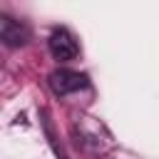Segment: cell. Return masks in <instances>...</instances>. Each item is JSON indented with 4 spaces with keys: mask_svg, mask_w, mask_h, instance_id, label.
I'll use <instances>...</instances> for the list:
<instances>
[{
    "mask_svg": "<svg viewBox=\"0 0 159 159\" xmlns=\"http://www.w3.org/2000/svg\"><path fill=\"white\" fill-rule=\"evenodd\" d=\"M47 47H50V55H52L57 62H70V60H75V57L80 55V47H77L72 32L65 30V27H57V30L50 35Z\"/></svg>",
    "mask_w": 159,
    "mask_h": 159,
    "instance_id": "obj_2",
    "label": "cell"
},
{
    "mask_svg": "<svg viewBox=\"0 0 159 159\" xmlns=\"http://www.w3.org/2000/svg\"><path fill=\"white\" fill-rule=\"evenodd\" d=\"M87 84H89V82H87V75L75 72V70H55V72L50 75V89H52L57 97L80 92V89H84Z\"/></svg>",
    "mask_w": 159,
    "mask_h": 159,
    "instance_id": "obj_1",
    "label": "cell"
},
{
    "mask_svg": "<svg viewBox=\"0 0 159 159\" xmlns=\"http://www.w3.org/2000/svg\"><path fill=\"white\" fill-rule=\"evenodd\" d=\"M0 40L7 47H20V45H25L30 40V27L22 20H15L10 15H2L0 17Z\"/></svg>",
    "mask_w": 159,
    "mask_h": 159,
    "instance_id": "obj_3",
    "label": "cell"
}]
</instances>
